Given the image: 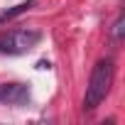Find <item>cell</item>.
I'll use <instances>...</instances> for the list:
<instances>
[{"label": "cell", "instance_id": "6da1fadb", "mask_svg": "<svg viewBox=\"0 0 125 125\" xmlns=\"http://www.w3.org/2000/svg\"><path fill=\"white\" fill-rule=\"evenodd\" d=\"M113 79H115L113 59H101L93 66L88 86H86V96H83V108L86 110H93V108H98L105 101V96H108V91L113 86Z\"/></svg>", "mask_w": 125, "mask_h": 125}, {"label": "cell", "instance_id": "7a4b0ae2", "mask_svg": "<svg viewBox=\"0 0 125 125\" xmlns=\"http://www.w3.org/2000/svg\"><path fill=\"white\" fill-rule=\"evenodd\" d=\"M42 39V32L37 30H12L0 34V52L3 54H27L37 42Z\"/></svg>", "mask_w": 125, "mask_h": 125}, {"label": "cell", "instance_id": "3957f363", "mask_svg": "<svg viewBox=\"0 0 125 125\" xmlns=\"http://www.w3.org/2000/svg\"><path fill=\"white\" fill-rule=\"evenodd\" d=\"M30 101V86L25 83H0V103L25 105Z\"/></svg>", "mask_w": 125, "mask_h": 125}, {"label": "cell", "instance_id": "277c9868", "mask_svg": "<svg viewBox=\"0 0 125 125\" xmlns=\"http://www.w3.org/2000/svg\"><path fill=\"white\" fill-rule=\"evenodd\" d=\"M34 3H37V0H25V3H20V5H12V8L3 10V12H0V22H8V20H12V17L27 12L30 8H34Z\"/></svg>", "mask_w": 125, "mask_h": 125}, {"label": "cell", "instance_id": "5b68a950", "mask_svg": "<svg viewBox=\"0 0 125 125\" xmlns=\"http://www.w3.org/2000/svg\"><path fill=\"white\" fill-rule=\"evenodd\" d=\"M123 32H125V17L118 15V20H115V25H113V39L120 42V39H123Z\"/></svg>", "mask_w": 125, "mask_h": 125}]
</instances>
